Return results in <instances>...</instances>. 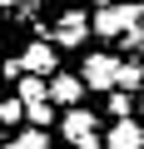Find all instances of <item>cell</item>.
<instances>
[{"label": "cell", "instance_id": "cell-6", "mask_svg": "<svg viewBox=\"0 0 144 149\" xmlns=\"http://www.w3.org/2000/svg\"><path fill=\"white\" fill-rule=\"evenodd\" d=\"M20 70H25V74H45V70H55V45L35 40V45L20 55Z\"/></svg>", "mask_w": 144, "mask_h": 149}, {"label": "cell", "instance_id": "cell-14", "mask_svg": "<svg viewBox=\"0 0 144 149\" xmlns=\"http://www.w3.org/2000/svg\"><path fill=\"white\" fill-rule=\"evenodd\" d=\"M139 104H144V95H139Z\"/></svg>", "mask_w": 144, "mask_h": 149}, {"label": "cell", "instance_id": "cell-1", "mask_svg": "<svg viewBox=\"0 0 144 149\" xmlns=\"http://www.w3.org/2000/svg\"><path fill=\"white\" fill-rule=\"evenodd\" d=\"M65 139L75 144V149H104L99 144V134H95V114L90 109H80V104H70V114H65Z\"/></svg>", "mask_w": 144, "mask_h": 149}, {"label": "cell", "instance_id": "cell-4", "mask_svg": "<svg viewBox=\"0 0 144 149\" xmlns=\"http://www.w3.org/2000/svg\"><path fill=\"white\" fill-rule=\"evenodd\" d=\"M45 95H50L55 104H80V95H85V80H80V74H55Z\"/></svg>", "mask_w": 144, "mask_h": 149}, {"label": "cell", "instance_id": "cell-11", "mask_svg": "<svg viewBox=\"0 0 144 149\" xmlns=\"http://www.w3.org/2000/svg\"><path fill=\"white\" fill-rule=\"evenodd\" d=\"M109 114H114V119H129V95H124V90L109 100Z\"/></svg>", "mask_w": 144, "mask_h": 149}, {"label": "cell", "instance_id": "cell-13", "mask_svg": "<svg viewBox=\"0 0 144 149\" xmlns=\"http://www.w3.org/2000/svg\"><path fill=\"white\" fill-rule=\"evenodd\" d=\"M139 55H144V45H139ZM139 65H144V60H139Z\"/></svg>", "mask_w": 144, "mask_h": 149}, {"label": "cell", "instance_id": "cell-10", "mask_svg": "<svg viewBox=\"0 0 144 149\" xmlns=\"http://www.w3.org/2000/svg\"><path fill=\"white\" fill-rule=\"evenodd\" d=\"M25 119V104L20 100H0V129H5V124H20Z\"/></svg>", "mask_w": 144, "mask_h": 149}, {"label": "cell", "instance_id": "cell-7", "mask_svg": "<svg viewBox=\"0 0 144 149\" xmlns=\"http://www.w3.org/2000/svg\"><path fill=\"white\" fill-rule=\"evenodd\" d=\"M104 149H144V129H139L134 119H119V124L109 129V139H104Z\"/></svg>", "mask_w": 144, "mask_h": 149}, {"label": "cell", "instance_id": "cell-9", "mask_svg": "<svg viewBox=\"0 0 144 149\" xmlns=\"http://www.w3.org/2000/svg\"><path fill=\"white\" fill-rule=\"evenodd\" d=\"M45 144H50V139H45V129H25V134H20V139H10L5 149H45Z\"/></svg>", "mask_w": 144, "mask_h": 149}, {"label": "cell", "instance_id": "cell-8", "mask_svg": "<svg viewBox=\"0 0 144 149\" xmlns=\"http://www.w3.org/2000/svg\"><path fill=\"white\" fill-rule=\"evenodd\" d=\"M114 85H119L124 95H134V90L144 85V65H119V70H114Z\"/></svg>", "mask_w": 144, "mask_h": 149}, {"label": "cell", "instance_id": "cell-12", "mask_svg": "<svg viewBox=\"0 0 144 149\" xmlns=\"http://www.w3.org/2000/svg\"><path fill=\"white\" fill-rule=\"evenodd\" d=\"M0 5H10V10H30L35 0H0Z\"/></svg>", "mask_w": 144, "mask_h": 149}, {"label": "cell", "instance_id": "cell-2", "mask_svg": "<svg viewBox=\"0 0 144 149\" xmlns=\"http://www.w3.org/2000/svg\"><path fill=\"white\" fill-rule=\"evenodd\" d=\"M139 5H104V10H95V20H90V30H99V35H119L124 25H139Z\"/></svg>", "mask_w": 144, "mask_h": 149}, {"label": "cell", "instance_id": "cell-3", "mask_svg": "<svg viewBox=\"0 0 144 149\" xmlns=\"http://www.w3.org/2000/svg\"><path fill=\"white\" fill-rule=\"evenodd\" d=\"M114 70H119V60H114V55H90L80 80H85L90 90H114Z\"/></svg>", "mask_w": 144, "mask_h": 149}, {"label": "cell", "instance_id": "cell-5", "mask_svg": "<svg viewBox=\"0 0 144 149\" xmlns=\"http://www.w3.org/2000/svg\"><path fill=\"white\" fill-rule=\"evenodd\" d=\"M85 35H90V20H85L80 10L60 15V30H55V45H85Z\"/></svg>", "mask_w": 144, "mask_h": 149}]
</instances>
